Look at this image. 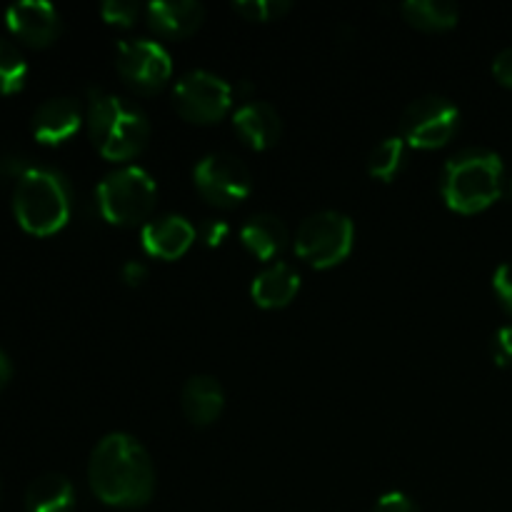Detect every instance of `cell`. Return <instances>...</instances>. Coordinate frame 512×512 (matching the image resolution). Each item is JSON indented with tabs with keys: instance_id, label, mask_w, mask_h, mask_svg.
<instances>
[{
	"instance_id": "24",
	"label": "cell",
	"mask_w": 512,
	"mask_h": 512,
	"mask_svg": "<svg viewBox=\"0 0 512 512\" xmlns=\"http://www.w3.org/2000/svg\"><path fill=\"white\" fill-rule=\"evenodd\" d=\"M140 5L135 0H105L100 13L113 25H133L140 15Z\"/></svg>"
},
{
	"instance_id": "4",
	"label": "cell",
	"mask_w": 512,
	"mask_h": 512,
	"mask_svg": "<svg viewBox=\"0 0 512 512\" xmlns=\"http://www.w3.org/2000/svg\"><path fill=\"white\" fill-rule=\"evenodd\" d=\"M13 213L33 235H53L70 218V185L55 168L30 165L13 190Z\"/></svg>"
},
{
	"instance_id": "15",
	"label": "cell",
	"mask_w": 512,
	"mask_h": 512,
	"mask_svg": "<svg viewBox=\"0 0 512 512\" xmlns=\"http://www.w3.org/2000/svg\"><path fill=\"white\" fill-rule=\"evenodd\" d=\"M233 125L240 138L255 150H265L275 145L283 133L280 113L268 100H248L233 113Z\"/></svg>"
},
{
	"instance_id": "5",
	"label": "cell",
	"mask_w": 512,
	"mask_h": 512,
	"mask_svg": "<svg viewBox=\"0 0 512 512\" xmlns=\"http://www.w3.org/2000/svg\"><path fill=\"white\" fill-rule=\"evenodd\" d=\"M95 195L105 220L115 225H135L153 213L158 188L148 170L125 165L105 175Z\"/></svg>"
},
{
	"instance_id": "17",
	"label": "cell",
	"mask_w": 512,
	"mask_h": 512,
	"mask_svg": "<svg viewBox=\"0 0 512 512\" xmlns=\"http://www.w3.org/2000/svg\"><path fill=\"white\" fill-rule=\"evenodd\" d=\"M300 290V275L293 265L273 263L260 270L250 285V295L263 308H283Z\"/></svg>"
},
{
	"instance_id": "1",
	"label": "cell",
	"mask_w": 512,
	"mask_h": 512,
	"mask_svg": "<svg viewBox=\"0 0 512 512\" xmlns=\"http://www.w3.org/2000/svg\"><path fill=\"white\" fill-rule=\"evenodd\" d=\"M88 483L105 505L143 508L155 493L153 460L138 438L110 433L90 453Z\"/></svg>"
},
{
	"instance_id": "29",
	"label": "cell",
	"mask_w": 512,
	"mask_h": 512,
	"mask_svg": "<svg viewBox=\"0 0 512 512\" xmlns=\"http://www.w3.org/2000/svg\"><path fill=\"white\" fill-rule=\"evenodd\" d=\"M28 168L30 165L25 163V158H20V155H3V158H0V178L18 180Z\"/></svg>"
},
{
	"instance_id": "19",
	"label": "cell",
	"mask_w": 512,
	"mask_h": 512,
	"mask_svg": "<svg viewBox=\"0 0 512 512\" xmlns=\"http://www.w3.org/2000/svg\"><path fill=\"white\" fill-rule=\"evenodd\" d=\"M240 238H243L245 248L250 253H255L263 260H270L288 245L290 235L278 215L258 213L245 220V225L240 228Z\"/></svg>"
},
{
	"instance_id": "9",
	"label": "cell",
	"mask_w": 512,
	"mask_h": 512,
	"mask_svg": "<svg viewBox=\"0 0 512 512\" xmlns=\"http://www.w3.org/2000/svg\"><path fill=\"white\" fill-rule=\"evenodd\" d=\"M460 123V110L445 95H423L405 108L400 128L408 143L415 148H440L455 135Z\"/></svg>"
},
{
	"instance_id": "30",
	"label": "cell",
	"mask_w": 512,
	"mask_h": 512,
	"mask_svg": "<svg viewBox=\"0 0 512 512\" xmlns=\"http://www.w3.org/2000/svg\"><path fill=\"white\" fill-rule=\"evenodd\" d=\"M203 235H205V240H208L210 245H218V243H223L225 235H228V225H225L223 220L210 218V220H205Z\"/></svg>"
},
{
	"instance_id": "28",
	"label": "cell",
	"mask_w": 512,
	"mask_h": 512,
	"mask_svg": "<svg viewBox=\"0 0 512 512\" xmlns=\"http://www.w3.org/2000/svg\"><path fill=\"white\" fill-rule=\"evenodd\" d=\"M493 75L498 78L500 85L512 88V48L500 50L493 60Z\"/></svg>"
},
{
	"instance_id": "32",
	"label": "cell",
	"mask_w": 512,
	"mask_h": 512,
	"mask_svg": "<svg viewBox=\"0 0 512 512\" xmlns=\"http://www.w3.org/2000/svg\"><path fill=\"white\" fill-rule=\"evenodd\" d=\"M10 373H13V368H10V360H8V355H5L3 350H0V393H3V390H5V385H8V380H10Z\"/></svg>"
},
{
	"instance_id": "2",
	"label": "cell",
	"mask_w": 512,
	"mask_h": 512,
	"mask_svg": "<svg viewBox=\"0 0 512 512\" xmlns=\"http://www.w3.org/2000/svg\"><path fill=\"white\" fill-rule=\"evenodd\" d=\"M88 133L108 160H130L148 145L150 120L130 100L90 88Z\"/></svg>"
},
{
	"instance_id": "11",
	"label": "cell",
	"mask_w": 512,
	"mask_h": 512,
	"mask_svg": "<svg viewBox=\"0 0 512 512\" xmlns=\"http://www.w3.org/2000/svg\"><path fill=\"white\" fill-rule=\"evenodd\" d=\"M5 23L10 33L18 35L23 43L43 48L50 45L60 33V15L48 0H20L5 10Z\"/></svg>"
},
{
	"instance_id": "26",
	"label": "cell",
	"mask_w": 512,
	"mask_h": 512,
	"mask_svg": "<svg viewBox=\"0 0 512 512\" xmlns=\"http://www.w3.org/2000/svg\"><path fill=\"white\" fill-rule=\"evenodd\" d=\"M493 358L498 365L512 363V325H505L493 338Z\"/></svg>"
},
{
	"instance_id": "16",
	"label": "cell",
	"mask_w": 512,
	"mask_h": 512,
	"mask_svg": "<svg viewBox=\"0 0 512 512\" xmlns=\"http://www.w3.org/2000/svg\"><path fill=\"white\" fill-rule=\"evenodd\" d=\"M180 405H183V413L190 423L210 425L213 420H218L220 413H223V385H220L213 375H193V378H188V383L183 385Z\"/></svg>"
},
{
	"instance_id": "22",
	"label": "cell",
	"mask_w": 512,
	"mask_h": 512,
	"mask_svg": "<svg viewBox=\"0 0 512 512\" xmlns=\"http://www.w3.org/2000/svg\"><path fill=\"white\" fill-rule=\"evenodd\" d=\"M28 75L23 53L13 43L0 38V95L18 93Z\"/></svg>"
},
{
	"instance_id": "6",
	"label": "cell",
	"mask_w": 512,
	"mask_h": 512,
	"mask_svg": "<svg viewBox=\"0 0 512 512\" xmlns=\"http://www.w3.org/2000/svg\"><path fill=\"white\" fill-rule=\"evenodd\" d=\"M353 220L338 210H320L308 215L295 233V253L315 268L343 263L353 250Z\"/></svg>"
},
{
	"instance_id": "20",
	"label": "cell",
	"mask_w": 512,
	"mask_h": 512,
	"mask_svg": "<svg viewBox=\"0 0 512 512\" xmlns=\"http://www.w3.org/2000/svg\"><path fill=\"white\" fill-rule=\"evenodd\" d=\"M400 13L420 30H448L460 18V10L453 0H405Z\"/></svg>"
},
{
	"instance_id": "23",
	"label": "cell",
	"mask_w": 512,
	"mask_h": 512,
	"mask_svg": "<svg viewBox=\"0 0 512 512\" xmlns=\"http://www.w3.org/2000/svg\"><path fill=\"white\" fill-rule=\"evenodd\" d=\"M233 8L248 20H273L290 10V0H235Z\"/></svg>"
},
{
	"instance_id": "8",
	"label": "cell",
	"mask_w": 512,
	"mask_h": 512,
	"mask_svg": "<svg viewBox=\"0 0 512 512\" xmlns=\"http://www.w3.org/2000/svg\"><path fill=\"white\" fill-rule=\"evenodd\" d=\"M173 103L190 123H215L233 105V88L210 70H190L175 83Z\"/></svg>"
},
{
	"instance_id": "3",
	"label": "cell",
	"mask_w": 512,
	"mask_h": 512,
	"mask_svg": "<svg viewBox=\"0 0 512 512\" xmlns=\"http://www.w3.org/2000/svg\"><path fill=\"white\" fill-rule=\"evenodd\" d=\"M445 203L458 213H480L500 198L503 160L488 148H465L448 158L443 168Z\"/></svg>"
},
{
	"instance_id": "14",
	"label": "cell",
	"mask_w": 512,
	"mask_h": 512,
	"mask_svg": "<svg viewBox=\"0 0 512 512\" xmlns=\"http://www.w3.org/2000/svg\"><path fill=\"white\" fill-rule=\"evenodd\" d=\"M150 28L165 38H185L205 20V5L198 0H153L145 5Z\"/></svg>"
},
{
	"instance_id": "18",
	"label": "cell",
	"mask_w": 512,
	"mask_h": 512,
	"mask_svg": "<svg viewBox=\"0 0 512 512\" xmlns=\"http://www.w3.org/2000/svg\"><path fill=\"white\" fill-rule=\"evenodd\" d=\"M75 490L65 475H38L25 490V510L28 512H73Z\"/></svg>"
},
{
	"instance_id": "13",
	"label": "cell",
	"mask_w": 512,
	"mask_h": 512,
	"mask_svg": "<svg viewBox=\"0 0 512 512\" xmlns=\"http://www.w3.org/2000/svg\"><path fill=\"white\" fill-rule=\"evenodd\" d=\"M143 248L150 255L163 260H175L193 245L195 240V225L183 215H160V218L148 220L143 225Z\"/></svg>"
},
{
	"instance_id": "10",
	"label": "cell",
	"mask_w": 512,
	"mask_h": 512,
	"mask_svg": "<svg viewBox=\"0 0 512 512\" xmlns=\"http://www.w3.org/2000/svg\"><path fill=\"white\" fill-rule=\"evenodd\" d=\"M118 73L125 83L133 85L140 93H153L163 88L165 80L173 73L170 53L160 43L148 38H130L118 45Z\"/></svg>"
},
{
	"instance_id": "12",
	"label": "cell",
	"mask_w": 512,
	"mask_h": 512,
	"mask_svg": "<svg viewBox=\"0 0 512 512\" xmlns=\"http://www.w3.org/2000/svg\"><path fill=\"white\" fill-rule=\"evenodd\" d=\"M83 123V110L75 98L60 95V98H48L40 103L33 113V135L35 140L45 145L65 143L78 133Z\"/></svg>"
},
{
	"instance_id": "25",
	"label": "cell",
	"mask_w": 512,
	"mask_h": 512,
	"mask_svg": "<svg viewBox=\"0 0 512 512\" xmlns=\"http://www.w3.org/2000/svg\"><path fill=\"white\" fill-rule=\"evenodd\" d=\"M493 290L498 295L500 305L512 315V260L500 265L493 275Z\"/></svg>"
},
{
	"instance_id": "7",
	"label": "cell",
	"mask_w": 512,
	"mask_h": 512,
	"mask_svg": "<svg viewBox=\"0 0 512 512\" xmlns=\"http://www.w3.org/2000/svg\"><path fill=\"white\" fill-rule=\"evenodd\" d=\"M193 178L198 193L218 208H233L243 203L253 190V175L248 165L228 150H215L198 160Z\"/></svg>"
},
{
	"instance_id": "21",
	"label": "cell",
	"mask_w": 512,
	"mask_h": 512,
	"mask_svg": "<svg viewBox=\"0 0 512 512\" xmlns=\"http://www.w3.org/2000/svg\"><path fill=\"white\" fill-rule=\"evenodd\" d=\"M403 155H405V145L403 138H385L370 150L368 155V170L373 178L378 180H393L395 173L403 165Z\"/></svg>"
},
{
	"instance_id": "27",
	"label": "cell",
	"mask_w": 512,
	"mask_h": 512,
	"mask_svg": "<svg viewBox=\"0 0 512 512\" xmlns=\"http://www.w3.org/2000/svg\"><path fill=\"white\" fill-rule=\"evenodd\" d=\"M373 512H420L415 508L413 500L403 493H385L383 498L375 503Z\"/></svg>"
},
{
	"instance_id": "31",
	"label": "cell",
	"mask_w": 512,
	"mask_h": 512,
	"mask_svg": "<svg viewBox=\"0 0 512 512\" xmlns=\"http://www.w3.org/2000/svg\"><path fill=\"white\" fill-rule=\"evenodd\" d=\"M145 278H148V268L143 263H138V260H128L123 265V280L128 285H140Z\"/></svg>"
}]
</instances>
